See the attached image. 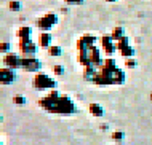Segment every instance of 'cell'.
Returning <instances> with one entry per match:
<instances>
[{
	"label": "cell",
	"mask_w": 152,
	"mask_h": 145,
	"mask_svg": "<svg viewBox=\"0 0 152 145\" xmlns=\"http://www.w3.org/2000/svg\"><path fill=\"white\" fill-rule=\"evenodd\" d=\"M112 139H114V140H122V139H123V132H120V131L114 132V134H112Z\"/></svg>",
	"instance_id": "4316f807"
},
{
	"label": "cell",
	"mask_w": 152,
	"mask_h": 145,
	"mask_svg": "<svg viewBox=\"0 0 152 145\" xmlns=\"http://www.w3.org/2000/svg\"><path fill=\"white\" fill-rule=\"evenodd\" d=\"M56 24H58V16L55 13H47L37 19V27L40 29V32H50Z\"/></svg>",
	"instance_id": "3957f363"
},
{
	"label": "cell",
	"mask_w": 152,
	"mask_h": 145,
	"mask_svg": "<svg viewBox=\"0 0 152 145\" xmlns=\"http://www.w3.org/2000/svg\"><path fill=\"white\" fill-rule=\"evenodd\" d=\"M8 8H10L11 11H19L21 10V3L16 2V0H13V2H10V5H8Z\"/></svg>",
	"instance_id": "7402d4cb"
},
{
	"label": "cell",
	"mask_w": 152,
	"mask_h": 145,
	"mask_svg": "<svg viewBox=\"0 0 152 145\" xmlns=\"http://www.w3.org/2000/svg\"><path fill=\"white\" fill-rule=\"evenodd\" d=\"M125 65H126L128 69H133V67H136V61H134L133 57H130V59L125 61Z\"/></svg>",
	"instance_id": "cb8c5ba5"
},
{
	"label": "cell",
	"mask_w": 152,
	"mask_h": 145,
	"mask_svg": "<svg viewBox=\"0 0 152 145\" xmlns=\"http://www.w3.org/2000/svg\"><path fill=\"white\" fill-rule=\"evenodd\" d=\"M115 46H117V51H120V49L126 48V46H130V38L125 35L123 38H120L118 41H115Z\"/></svg>",
	"instance_id": "ac0fdd59"
},
{
	"label": "cell",
	"mask_w": 152,
	"mask_h": 145,
	"mask_svg": "<svg viewBox=\"0 0 152 145\" xmlns=\"http://www.w3.org/2000/svg\"><path fill=\"white\" fill-rule=\"evenodd\" d=\"M106 2H110V3H112V2H117V0H106Z\"/></svg>",
	"instance_id": "83f0119b"
},
{
	"label": "cell",
	"mask_w": 152,
	"mask_h": 145,
	"mask_svg": "<svg viewBox=\"0 0 152 145\" xmlns=\"http://www.w3.org/2000/svg\"><path fill=\"white\" fill-rule=\"evenodd\" d=\"M88 57H90L91 65H94V67H101L102 62H104V59H102V56H101V51L96 46H91L88 49Z\"/></svg>",
	"instance_id": "30bf717a"
},
{
	"label": "cell",
	"mask_w": 152,
	"mask_h": 145,
	"mask_svg": "<svg viewBox=\"0 0 152 145\" xmlns=\"http://www.w3.org/2000/svg\"><path fill=\"white\" fill-rule=\"evenodd\" d=\"M19 51L24 57H35L37 45L32 40H19Z\"/></svg>",
	"instance_id": "277c9868"
},
{
	"label": "cell",
	"mask_w": 152,
	"mask_h": 145,
	"mask_svg": "<svg viewBox=\"0 0 152 145\" xmlns=\"http://www.w3.org/2000/svg\"><path fill=\"white\" fill-rule=\"evenodd\" d=\"M94 43H96V37L87 34V35L80 37V38L77 40V49H79V53L88 51L91 46H94Z\"/></svg>",
	"instance_id": "8992f818"
},
{
	"label": "cell",
	"mask_w": 152,
	"mask_h": 145,
	"mask_svg": "<svg viewBox=\"0 0 152 145\" xmlns=\"http://www.w3.org/2000/svg\"><path fill=\"white\" fill-rule=\"evenodd\" d=\"M53 72H55L56 75H63V73H64V67H63V65H55V67H53Z\"/></svg>",
	"instance_id": "d4e9b609"
},
{
	"label": "cell",
	"mask_w": 152,
	"mask_h": 145,
	"mask_svg": "<svg viewBox=\"0 0 152 145\" xmlns=\"http://www.w3.org/2000/svg\"><path fill=\"white\" fill-rule=\"evenodd\" d=\"M23 69L26 72H39L42 69V62L37 57H23Z\"/></svg>",
	"instance_id": "9c48e42d"
},
{
	"label": "cell",
	"mask_w": 152,
	"mask_h": 145,
	"mask_svg": "<svg viewBox=\"0 0 152 145\" xmlns=\"http://www.w3.org/2000/svg\"><path fill=\"white\" fill-rule=\"evenodd\" d=\"M110 35H112L114 41H118L120 38H123V37H125V30H123V27H115Z\"/></svg>",
	"instance_id": "e0dca14e"
},
{
	"label": "cell",
	"mask_w": 152,
	"mask_h": 145,
	"mask_svg": "<svg viewBox=\"0 0 152 145\" xmlns=\"http://www.w3.org/2000/svg\"><path fill=\"white\" fill-rule=\"evenodd\" d=\"M39 105L50 113H59V115H72L77 112L75 104L69 96H61L56 89H53L47 97L40 99Z\"/></svg>",
	"instance_id": "6da1fadb"
},
{
	"label": "cell",
	"mask_w": 152,
	"mask_h": 145,
	"mask_svg": "<svg viewBox=\"0 0 152 145\" xmlns=\"http://www.w3.org/2000/svg\"><path fill=\"white\" fill-rule=\"evenodd\" d=\"M67 5H82L83 3V0H64Z\"/></svg>",
	"instance_id": "484cf974"
},
{
	"label": "cell",
	"mask_w": 152,
	"mask_h": 145,
	"mask_svg": "<svg viewBox=\"0 0 152 145\" xmlns=\"http://www.w3.org/2000/svg\"><path fill=\"white\" fill-rule=\"evenodd\" d=\"M101 46H102V51L106 53V56H109V57L117 51L115 41H114L112 35H102L101 37Z\"/></svg>",
	"instance_id": "52a82bcc"
},
{
	"label": "cell",
	"mask_w": 152,
	"mask_h": 145,
	"mask_svg": "<svg viewBox=\"0 0 152 145\" xmlns=\"http://www.w3.org/2000/svg\"><path fill=\"white\" fill-rule=\"evenodd\" d=\"M51 40H53V37H51L50 32H40V35H39V46L48 49L51 46Z\"/></svg>",
	"instance_id": "4fadbf2b"
},
{
	"label": "cell",
	"mask_w": 152,
	"mask_h": 145,
	"mask_svg": "<svg viewBox=\"0 0 152 145\" xmlns=\"http://www.w3.org/2000/svg\"><path fill=\"white\" fill-rule=\"evenodd\" d=\"M3 64H5V67L8 69H23V57L15 54V53H8V54L3 56Z\"/></svg>",
	"instance_id": "5b68a950"
},
{
	"label": "cell",
	"mask_w": 152,
	"mask_h": 145,
	"mask_svg": "<svg viewBox=\"0 0 152 145\" xmlns=\"http://www.w3.org/2000/svg\"><path fill=\"white\" fill-rule=\"evenodd\" d=\"M32 85H34L35 89H56V86H58V83L56 80H53L50 75H47V73H42V72H37L35 77H34V81H32Z\"/></svg>",
	"instance_id": "7a4b0ae2"
},
{
	"label": "cell",
	"mask_w": 152,
	"mask_h": 145,
	"mask_svg": "<svg viewBox=\"0 0 152 145\" xmlns=\"http://www.w3.org/2000/svg\"><path fill=\"white\" fill-rule=\"evenodd\" d=\"M13 102L18 104V105H24V104H26V97H24V96H15Z\"/></svg>",
	"instance_id": "603a6c76"
},
{
	"label": "cell",
	"mask_w": 152,
	"mask_h": 145,
	"mask_svg": "<svg viewBox=\"0 0 152 145\" xmlns=\"http://www.w3.org/2000/svg\"><path fill=\"white\" fill-rule=\"evenodd\" d=\"M99 69H101L99 72L106 73V75H109V73H112L114 70L117 69V62H115V59H114V57H107V59H104V62H102V65H101Z\"/></svg>",
	"instance_id": "8fae6325"
},
{
	"label": "cell",
	"mask_w": 152,
	"mask_h": 145,
	"mask_svg": "<svg viewBox=\"0 0 152 145\" xmlns=\"http://www.w3.org/2000/svg\"><path fill=\"white\" fill-rule=\"evenodd\" d=\"M88 110H90V113H91L93 117H98V118L104 117V109H102L99 104H90Z\"/></svg>",
	"instance_id": "2e32d148"
},
{
	"label": "cell",
	"mask_w": 152,
	"mask_h": 145,
	"mask_svg": "<svg viewBox=\"0 0 152 145\" xmlns=\"http://www.w3.org/2000/svg\"><path fill=\"white\" fill-rule=\"evenodd\" d=\"M110 80H112V85H123L125 83V72L122 69H115L112 73H109Z\"/></svg>",
	"instance_id": "7c38bea8"
},
{
	"label": "cell",
	"mask_w": 152,
	"mask_h": 145,
	"mask_svg": "<svg viewBox=\"0 0 152 145\" xmlns=\"http://www.w3.org/2000/svg\"><path fill=\"white\" fill-rule=\"evenodd\" d=\"M96 75H98V72H96V67H94V65H88V67L83 69V78L85 80L93 81Z\"/></svg>",
	"instance_id": "9a60e30c"
},
{
	"label": "cell",
	"mask_w": 152,
	"mask_h": 145,
	"mask_svg": "<svg viewBox=\"0 0 152 145\" xmlns=\"http://www.w3.org/2000/svg\"><path fill=\"white\" fill-rule=\"evenodd\" d=\"M151 99H152V94H151Z\"/></svg>",
	"instance_id": "f1b7e54d"
},
{
	"label": "cell",
	"mask_w": 152,
	"mask_h": 145,
	"mask_svg": "<svg viewBox=\"0 0 152 145\" xmlns=\"http://www.w3.org/2000/svg\"><path fill=\"white\" fill-rule=\"evenodd\" d=\"M48 54L53 56V57H58V56L63 54V49H61V46H58V45H55V46L51 45V46L48 48Z\"/></svg>",
	"instance_id": "d6986e66"
},
{
	"label": "cell",
	"mask_w": 152,
	"mask_h": 145,
	"mask_svg": "<svg viewBox=\"0 0 152 145\" xmlns=\"http://www.w3.org/2000/svg\"><path fill=\"white\" fill-rule=\"evenodd\" d=\"M10 49H11V45L8 43V41H2V43H0V51H2V53L8 54V53H10Z\"/></svg>",
	"instance_id": "44dd1931"
},
{
	"label": "cell",
	"mask_w": 152,
	"mask_h": 145,
	"mask_svg": "<svg viewBox=\"0 0 152 145\" xmlns=\"http://www.w3.org/2000/svg\"><path fill=\"white\" fill-rule=\"evenodd\" d=\"M120 54L125 57V59H130V57H133L134 56V49H133V46H126V48H123V49H120Z\"/></svg>",
	"instance_id": "ffe728a7"
},
{
	"label": "cell",
	"mask_w": 152,
	"mask_h": 145,
	"mask_svg": "<svg viewBox=\"0 0 152 145\" xmlns=\"http://www.w3.org/2000/svg\"><path fill=\"white\" fill-rule=\"evenodd\" d=\"M16 35H18L19 40H31V35H32V27L29 26H23L18 29V32H16Z\"/></svg>",
	"instance_id": "5bb4252c"
},
{
	"label": "cell",
	"mask_w": 152,
	"mask_h": 145,
	"mask_svg": "<svg viewBox=\"0 0 152 145\" xmlns=\"http://www.w3.org/2000/svg\"><path fill=\"white\" fill-rule=\"evenodd\" d=\"M15 80H16V72L13 69H8V67L0 69V83L3 86H10Z\"/></svg>",
	"instance_id": "ba28073f"
}]
</instances>
